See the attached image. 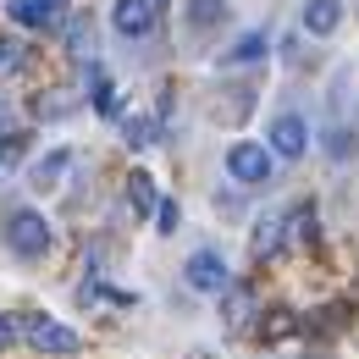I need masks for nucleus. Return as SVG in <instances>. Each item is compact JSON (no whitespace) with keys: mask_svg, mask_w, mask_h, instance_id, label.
Listing matches in <instances>:
<instances>
[{"mask_svg":"<svg viewBox=\"0 0 359 359\" xmlns=\"http://www.w3.org/2000/svg\"><path fill=\"white\" fill-rule=\"evenodd\" d=\"M6 243H11V255H22V260H39L50 249V222L39 210H11V222H6Z\"/></svg>","mask_w":359,"mask_h":359,"instance_id":"obj_1","label":"nucleus"},{"mask_svg":"<svg viewBox=\"0 0 359 359\" xmlns=\"http://www.w3.org/2000/svg\"><path fill=\"white\" fill-rule=\"evenodd\" d=\"M266 149H271V155H282V161H299V155L310 149V122L293 116V111H282V116L271 122V133H266Z\"/></svg>","mask_w":359,"mask_h":359,"instance_id":"obj_2","label":"nucleus"},{"mask_svg":"<svg viewBox=\"0 0 359 359\" xmlns=\"http://www.w3.org/2000/svg\"><path fill=\"white\" fill-rule=\"evenodd\" d=\"M22 337H28L39 354H78V332L61 326V320H50V315H28Z\"/></svg>","mask_w":359,"mask_h":359,"instance_id":"obj_3","label":"nucleus"},{"mask_svg":"<svg viewBox=\"0 0 359 359\" xmlns=\"http://www.w3.org/2000/svg\"><path fill=\"white\" fill-rule=\"evenodd\" d=\"M226 172H232V182H271V149L266 144H232L226 149Z\"/></svg>","mask_w":359,"mask_h":359,"instance_id":"obj_4","label":"nucleus"},{"mask_svg":"<svg viewBox=\"0 0 359 359\" xmlns=\"http://www.w3.org/2000/svg\"><path fill=\"white\" fill-rule=\"evenodd\" d=\"M182 276H188V287H194V293H226V287H232V276H226V266H222V255H216V249L188 255Z\"/></svg>","mask_w":359,"mask_h":359,"instance_id":"obj_5","label":"nucleus"},{"mask_svg":"<svg viewBox=\"0 0 359 359\" xmlns=\"http://www.w3.org/2000/svg\"><path fill=\"white\" fill-rule=\"evenodd\" d=\"M111 28H116L122 39H144V34L155 28V6H149V0H116V6H111Z\"/></svg>","mask_w":359,"mask_h":359,"instance_id":"obj_6","label":"nucleus"},{"mask_svg":"<svg viewBox=\"0 0 359 359\" xmlns=\"http://www.w3.org/2000/svg\"><path fill=\"white\" fill-rule=\"evenodd\" d=\"M61 6H67V0H11L6 11H11V22H22V28H55V22H61Z\"/></svg>","mask_w":359,"mask_h":359,"instance_id":"obj_7","label":"nucleus"},{"mask_svg":"<svg viewBox=\"0 0 359 359\" xmlns=\"http://www.w3.org/2000/svg\"><path fill=\"white\" fill-rule=\"evenodd\" d=\"M337 22H343V0H304V28L310 34H337Z\"/></svg>","mask_w":359,"mask_h":359,"instance_id":"obj_8","label":"nucleus"},{"mask_svg":"<svg viewBox=\"0 0 359 359\" xmlns=\"http://www.w3.org/2000/svg\"><path fill=\"white\" fill-rule=\"evenodd\" d=\"M249 315H255V293L249 287H226V320L232 326H249Z\"/></svg>","mask_w":359,"mask_h":359,"instance_id":"obj_9","label":"nucleus"},{"mask_svg":"<svg viewBox=\"0 0 359 359\" xmlns=\"http://www.w3.org/2000/svg\"><path fill=\"white\" fill-rule=\"evenodd\" d=\"M67 50H72V55H89V50H94L89 17H67Z\"/></svg>","mask_w":359,"mask_h":359,"instance_id":"obj_10","label":"nucleus"},{"mask_svg":"<svg viewBox=\"0 0 359 359\" xmlns=\"http://www.w3.org/2000/svg\"><path fill=\"white\" fill-rule=\"evenodd\" d=\"M222 17H226L222 0H188V22H194V28H210V22H222Z\"/></svg>","mask_w":359,"mask_h":359,"instance_id":"obj_11","label":"nucleus"},{"mask_svg":"<svg viewBox=\"0 0 359 359\" xmlns=\"http://www.w3.org/2000/svg\"><path fill=\"white\" fill-rule=\"evenodd\" d=\"M128 199H133V210H155V205H161V199H155V177L133 172V182H128Z\"/></svg>","mask_w":359,"mask_h":359,"instance_id":"obj_12","label":"nucleus"},{"mask_svg":"<svg viewBox=\"0 0 359 359\" xmlns=\"http://www.w3.org/2000/svg\"><path fill=\"white\" fill-rule=\"evenodd\" d=\"M282 222H260V232H255V260H266V255H276V243H282V232H276Z\"/></svg>","mask_w":359,"mask_h":359,"instance_id":"obj_13","label":"nucleus"},{"mask_svg":"<svg viewBox=\"0 0 359 359\" xmlns=\"http://www.w3.org/2000/svg\"><path fill=\"white\" fill-rule=\"evenodd\" d=\"M255 55H266V34H243L238 50H226V61H255Z\"/></svg>","mask_w":359,"mask_h":359,"instance_id":"obj_14","label":"nucleus"},{"mask_svg":"<svg viewBox=\"0 0 359 359\" xmlns=\"http://www.w3.org/2000/svg\"><path fill=\"white\" fill-rule=\"evenodd\" d=\"M155 133H161V122H144V116H128V144H155Z\"/></svg>","mask_w":359,"mask_h":359,"instance_id":"obj_15","label":"nucleus"},{"mask_svg":"<svg viewBox=\"0 0 359 359\" xmlns=\"http://www.w3.org/2000/svg\"><path fill=\"white\" fill-rule=\"evenodd\" d=\"M94 105H100L105 116L116 111V89H111V78H105V72H94Z\"/></svg>","mask_w":359,"mask_h":359,"instance_id":"obj_16","label":"nucleus"},{"mask_svg":"<svg viewBox=\"0 0 359 359\" xmlns=\"http://www.w3.org/2000/svg\"><path fill=\"white\" fill-rule=\"evenodd\" d=\"M61 166H67V155H50L45 166L34 172V182H39V188H50V177H61Z\"/></svg>","mask_w":359,"mask_h":359,"instance_id":"obj_17","label":"nucleus"},{"mask_svg":"<svg viewBox=\"0 0 359 359\" xmlns=\"http://www.w3.org/2000/svg\"><path fill=\"white\" fill-rule=\"evenodd\" d=\"M17 337H22V320L17 315H0V348H11Z\"/></svg>","mask_w":359,"mask_h":359,"instance_id":"obj_18","label":"nucleus"},{"mask_svg":"<svg viewBox=\"0 0 359 359\" xmlns=\"http://www.w3.org/2000/svg\"><path fill=\"white\" fill-rule=\"evenodd\" d=\"M155 216H161V232H177V205H172V199H161Z\"/></svg>","mask_w":359,"mask_h":359,"instance_id":"obj_19","label":"nucleus"},{"mask_svg":"<svg viewBox=\"0 0 359 359\" xmlns=\"http://www.w3.org/2000/svg\"><path fill=\"white\" fill-rule=\"evenodd\" d=\"M149 6H155V11H161V6H166V0H149Z\"/></svg>","mask_w":359,"mask_h":359,"instance_id":"obj_20","label":"nucleus"}]
</instances>
